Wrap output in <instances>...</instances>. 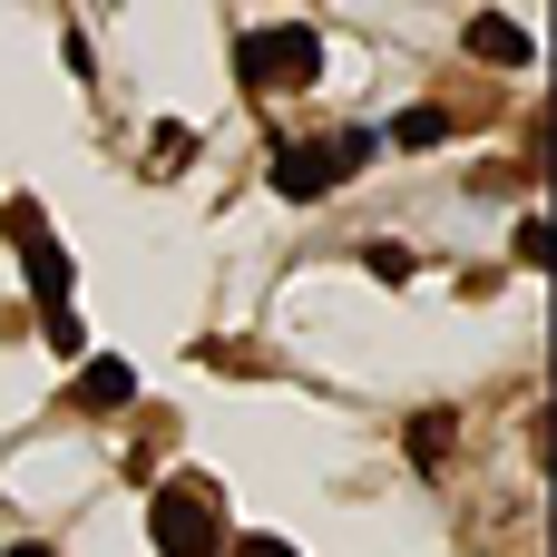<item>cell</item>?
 I'll return each mask as SVG.
<instances>
[{
	"mask_svg": "<svg viewBox=\"0 0 557 557\" xmlns=\"http://www.w3.org/2000/svg\"><path fill=\"white\" fill-rule=\"evenodd\" d=\"M10 557H59V548H10Z\"/></svg>",
	"mask_w": 557,
	"mask_h": 557,
	"instance_id": "cell-11",
	"label": "cell"
},
{
	"mask_svg": "<svg viewBox=\"0 0 557 557\" xmlns=\"http://www.w3.org/2000/svg\"><path fill=\"white\" fill-rule=\"evenodd\" d=\"M235 557H294V548H284V539H245Z\"/></svg>",
	"mask_w": 557,
	"mask_h": 557,
	"instance_id": "cell-10",
	"label": "cell"
},
{
	"mask_svg": "<svg viewBox=\"0 0 557 557\" xmlns=\"http://www.w3.org/2000/svg\"><path fill=\"white\" fill-rule=\"evenodd\" d=\"M147 539H157L166 557H215V548H225V519H215V499H206V490H157Z\"/></svg>",
	"mask_w": 557,
	"mask_h": 557,
	"instance_id": "cell-3",
	"label": "cell"
},
{
	"mask_svg": "<svg viewBox=\"0 0 557 557\" xmlns=\"http://www.w3.org/2000/svg\"><path fill=\"white\" fill-rule=\"evenodd\" d=\"M0 235H10V245H20V235H49V215H39V196H10V206H0Z\"/></svg>",
	"mask_w": 557,
	"mask_h": 557,
	"instance_id": "cell-8",
	"label": "cell"
},
{
	"mask_svg": "<svg viewBox=\"0 0 557 557\" xmlns=\"http://www.w3.org/2000/svg\"><path fill=\"white\" fill-rule=\"evenodd\" d=\"M20 245H29V294H39V313L69 304V255H59L49 235H20Z\"/></svg>",
	"mask_w": 557,
	"mask_h": 557,
	"instance_id": "cell-6",
	"label": "cell"
},
{
	"mask_svg": "<svg viewBox=\"0 0 557 557\" xmlns=\"http://www.w3.org/2000/svg\"><path fill=\"white\" fill-rule=\"evenodd\" d=\"M372 157V137H304V147H284L274 157V196H294V206H313L333 176H352Z\"/></svg>",
	"mask_w": 557,
	"mask_h": 557,
	"instance_id": "cell-2",
	"label": "cell"
},
{
	"mask_svg": "<svg viewBox=\"0 0 557 557\" xmlns=\"http://www.w3.org/2000/svg\"><path fill=\"white\" fill-rule=\"evenodd\" d=\"M441 137H450L441 108H401V117H392V147H441Z\"/></svg>",
	"mask_w": 557,
	"mask_h": 557,
	"instance_id": "cell-7",
	"label": "cell"
},
{
	"mask_svg": "<svg viewBox=\"0 0 557 557\" xmlns=\"http://www.w3.org/2000/svg\"><path fill=\"white\" fill-rule=\"evenodd\" d=\"M470 49H480L490 69H529V29H519V20H499V10H480V20H470Z\"/></svg>",
	"mask_w": 557,
	"mask_h": 557,
	"instance_id": "cell-5",
	"label": "cell"
},
{
	"mask_svg": "<svg viewBox=\"0 0 557 557\" xmlns=\"http://www.w3.org/2000/svg\"><path fill=\"white\" fill-rule=\"evenodd\" d=\"M127 401H137V372H127L117 352L78 362V411H127Z\"/></svg>",
	"mask_w": 557,
	"mask_h": 557,
	"instance_id": "cell-4",
	"label": "cell"
},
{
	"mask_svg": "<svg viewBox=\"0 0 557 557\" xmlns=\"http://www.w3.org/2000/svg\"><path fill=\"white\" fill-rule=\"evenodd\" d=\"M411 450L441 460V450H450V411H421V421H411Z\"/></svg>",
	"mask_w": 557,
	"mask_h": 557,
	"instance_id": "cell-9",
	"label": "cell"
},
{
	"mask_svg": "<svg viewBox=\"0 0 557 557\" xmlns=\"http://www.w3.org/2000/svg\"><path fill=\"white\" fill-rule=\"evenodd\" d=\"M235 78H245V88H313V78H323V39H313L304 20L255 29V39L235 49Z\"/></svg>",
	"mask_w": 557,
	"mask_h": 557,
	"instance_id": "cell-1",
	"label": "cell"
}]
</instances>
